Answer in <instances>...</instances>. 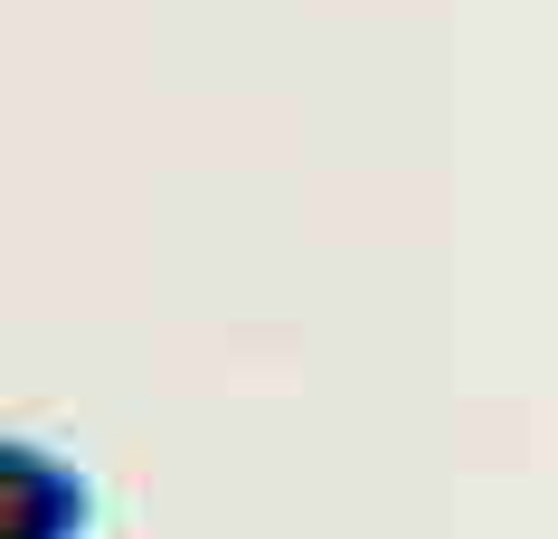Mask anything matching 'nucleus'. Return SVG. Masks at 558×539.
Wrapping results in <instances>:
<instances>
[{"label": "nucleus", "instance_id": "obj_1", "mask_svg": "<svg viewBox=\"0 0 558 539\" xmlns=\"http://www.w3.org/2000/svg\"><path fill=\"white\" fill-rule=\"evenodd\" d=\"M95 520L86 474L48 445H0V539H76Z\"/></svg>", "mask_w": 558, "mask_h": 539}]
</instances>
